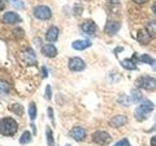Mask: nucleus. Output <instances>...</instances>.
<instances>
[{
    "label": "nucleus",
    "mask_w": 156,
    "mask_h": 146,
    "mask_svg": "<svg viewBox=\"0 0 156 146\" xmlns=\"http://www.w3.org/2000/svg\"><path fill=\"white\" fill-rule=\"evenodd\" d=\"M18 129V123L11 117H5L0 120V134L4 136H13L17 134Z\"/></svg>",
    "instance_id": "f257e3e1"
},
{
    "label": "nucleus",
    "mask_w": 156,
    "mask_h": 146,
    "mask_svg": "<svg viewBox=\"0 0 156 146\" xmlns=\"http://www.w3.org/2000/svg\"><path fill=\"white\" fill-rule=\"evenodd\" d=\"M154 104L148 99H144L141 103L136 107L134 112V116L136 121L143 122L148 118L149 114L154 110Z\"/></svg>",
    "instance_id": "f03ea898"
},
{
    "label": "nucleus",
    "mask_w": 156,
    "mask_h": 146,
    "mask_svg": "<svg viewBox=\"0 0 156 146\" xmlns=\"http://www.w3.org/2000/svg\"><path fill=\"white\" fill-rule=\"evenodd\" d=\"M135 86L139 89L152 92L156 90V79L150 76H140L135 81Z\"/></svg>",
    "instance_id": "7ed1b4c3"
},
{
    "label": "nucleus",
    "mask_w": 156,
    "mask_h": 146,
    "mask_svg": "<svg viewBox=\"0 0 156 146\" xmlns=\"http://www.w3.org/2000/svg\"><path fill=\"white\" fill-rule=\"evenodd\" d=\"M92 140L93 142L98 145L105 146L111 142L112 137L105 130H97L92 134Z\"/></svg>",
    "instance_id": "20e7f679"
},
{
    "label": "nucleus",
    "mask_w": 156,
    "mask_h": 146,
    "mask_svg": "<svg viewBox=\"0 0 156 146\" xmlns=\"http://www.w3.org/2000/svg\"><path fill=\"white\" fill-rule=\"evenodd\" d=\"M20 60L26 66H33L36 64V56L31 48H27L20 54Z\"/></svg>",
    "instance_id": "39448f33"
},
{
    "label": "nucleus",
    "mask_w": 156,
    "mask_h": 146,
    "mask_svg": "<svg viewBox=\"0 0 156 146\" xmlns=\"http://www.w3.org/2000/svg\"><path fill=\"white\" fill-rule=\"evenodd\" d=\"M33 15H34V17L38 19L47 21V19H51L52 11H51L50 8H49L48 6H45V5H38V6L34 7Z\"/></svg>",
    "instance_id": "423d86ee"
},
{
    "label": "nucleus",
    "mask_w": 156,
    "mask_h": 146,
    "mask_svg": "<svg viewBox=\"0 0 156 146\" xmlns=\"http://www.w3.org/2000/svg\"><path fill=\"white\" fill-rule=\"evenodd\" d=\"M68 68H69L71 71L80 72L86 68V63L81 57H71L69 61H68Z\"/></svg>",
    "instance_id": "0eeeda50"
},
{
    "label": "nucleus",
    "mask_w": 156,
    "mask_h": 146,
    "mask_svg": "<svg viewBox=\"0 0 156 146\" xmlns=\"http://www.w3.org/2000/svg\"><path fill=\"white\" fill-rule=\"evenodd\" d=\"M121 27V23L117 21H107L105 26V32L107 35L112 36L119 31Z\"/></svg>",
    "instance_id": "6e6552de"
},
{
    "label": "nucleus",
    "mask_w": 156,
    "mask_h": 146,
    "mask_svg": "<svg viewBox=\"0 0 156 146\" xmlns=\"http://www.w3.org/2000/svg\"><path fill=\"white\" fill-rule=\"evenodd\" d=\"M81 29L87 35H95L97 32V24L92 19H87L81 24Z\"/></svg>",
    "instance_id": "1a4fd4ad"
},
{
    "label": "nucleus",
    "mask_w": 156,
    "mask_h": 146,
    "mask_svg": "<svg viewBox=\"0 0 156 146\" xmlns=\"http://www.w3.org/2000/svg\"><path fill=\"white\" fill-rule=\"evenodd\" d=\"M127 123H128V118L125 115H116L113 118H111V120L109 121V126L111 128H115L118 129L121 128V127L125 126Z\"/></svg>",
    "instance_id": "9d476101"
},
{
    "label": "nucleus",
    "mask_w": 156,
    "mask_h": 146,
    "mask_svg": "<svg viewBox=\"0 0 156 146\" xmlns=\"http://www.w3.org/2000/svg\"><path fill=\"white\" fill-rule=\"evenodd\" d=\"M69 135L75 141H83L86 138V130L81 127H74L69 131Z\"/></svg>",
    "instance_id": "9b49d317"
},
{
    "label": "nucleus",
    "mask_w": 156,
    "mask_h": 146,
    "mask_svg": "<svg viewBox=\"0 0 156 146\" xmlns=\"http://www.w3.org/2000/svg\"><path fill=\"white\" fill-rule=\"evenodd\" d=\"M2 19L5 23H8V24H14V23H18L22 22V19L19 16V14L12 12V11H9V12L5 13L3 15Z\"/></svg>",
    "instance_id": "f8f14e48"
},
{
    "label": "nucleus",
    "mask_w": 156,
    "mask_h": 146,
    "mask_svg": "<svg viewBox=\"0 0 156 146\" xmlns=\"http://www.w3.org/2000/svg\"><path fill=\"white\" fill-rule=\"evenodd\" d=\"M41 53L43 56H45L47 57H50V58H53L57 57L58 55V50L57 48L53 45V44H45V45H43L42 48H41Z\"/></svg>",
    "instance_id": "ddd939ff"
},
{
    "label": "nucleus",
    "mask_w": 156,
    "mask_h": 146,
    "mask_svg": "<svg viewBox=\"0 0 156 146\" xmlns=\"http://www.w3.org/2000/svg\"><path fill=\"white\" fill-rule=\"evenodd\" d=\"M71 46L76 51H83L85 49L91 47L92 42L90 40H88V39H85V40H76L74 42H72Z\"/></svg>",
    "instance_id": "4468645a"
},
{
    "label": "nucleus",
    "mask_w": 156,
    "mask_h": 146,
    "mask_svg": "<svg viewBox=\"0 0 156 146\" xmlns=\"http://www.w3.org/2000/svg\"><path fill=\"white\" fill-rule=\"evenodd\" d=\"M58 28L55 26H52L48 29L46 33V40L49 42H56L58 37Z\"/></svg>",
    "instance_id": "2eb2a0df"
},
{
    "label": "nucleus",
    "mask_w": 156,
    "mask_h": 146,
    "mask_svg": "<svg viewBox=\"0 0 156 146\" xmlns=\"http://www.w3.org/2000/svg\"><path fill=\"white\" fill-rule=\"evenodd\" d=\"M136 39H138V41L143 44V45H147V44L150 42V39L151 37L148 35V33L146 32L145 29H141L138 32V35H136Z\"/></svg>",
    "instance_id": "dca6fc26"
},
{
    "label": "nucleus",
    "mask_w": 156,
    "mask_h": 146,
    "mask_svg": "<svg viewBox=\"0 0 156 146\" xmlns=\"http://www.w3.org/2000/svg\"><path fill=\"white\" fill-rule=\"evenodd\" d=\"M120 64L123 66V68L127 70H136L138 67H136V64L135 63V61L131 58H126L124 61H120Z\"/></svg>",
    "instance_id": "f3484780"
},
{
    "label": "nucleus",
    "mask_w": 156,
    "mask_h": 146,
    "mask_svg": "<svg viewBox=\"0 0 156 146\" xmlns=\"http://www.w3.org/2000/svg\"><path fill=\"white\" fill-rule=\"evenodd\" d=\"M145 30L151 38H155L156 37V22L155 21L148 22L145 26Z\"/></svg>",
    "instance_id": "a211bd4d"
},
{
    "label": "nucleus",
    "mask_w": 156,
    "mask_h": 146,
    "mask_svg": "<svg viewBox=\"0 0 156 146\" xmlns=\"http://www.w3.org/2000/svg\"><path fill=\"white\" fill-rule=\"evenodd\" d=\"M45 134H46V141H47L48 146H56V143H55V138H54L53 130H52V129H51L49 126H47V127H46Z\"/></svg>",
    "instance_id": "6ab92c4d"
},
{
    "label": "nucleus",
    "mask_w": 156,
    "mask_h": 146,
    "mask_svg": "<svg viewBox=\"0 0 156 146\" xmlns=\"http://www.w3.org/2000/svg\"><path fill=\"white\" fill-rule=\"evenodd\" d=\"M28 115H29V118H30L31 121H34L36 119V116H37V107L35 102H30L28 106Z\"/></svg>",
    "instance_id": "aec40b11"
},
{
    "label": "nucleus",
    "mask_w": 156,
    "mask_h": 146,
    "mask_svg": "<svg viewBox=\"0 0 156 146\" xmlns=\"http://www.w3.org/2000/svg\"><path fill=\"white\" fill-rule=\"evenodd\" d=\"M31 139H32V136H31L30 131L26 130V131H23V133L22 134V135H21V137H20V143L23 144V145L27 144V143L30 142Z\"/></svg>",
    "instance_id": "412c9836"
},
{
    "label": "nucleus",
    "mask_w": 156,
    "mask_h": 146,
    "mask_svg": "<svg viewBox=\"0 0 156 146\" xmlns=\"http://www.w3.org/2000/svg\"><path fill=\"white\" fill-rule=\"evenodd\" d=\"M10 110H11L12 112H14V113H16L17 115L19 116H23V112H24V109H23V107L21 105V104H19V103H14L12 105H10Z\"/></svg>",
    "instance_id": "4be33fe9"
},
{
    "label": "nucleus",
    "mask_w": 156,
    "mask_h": 146,
    "mask_svg": "<svg viewBox=\"0 0 156 146\" xmlns=\"http://www.w3.org/2000/svg\"><path fill=\"white\" fill-rule=\"evenodd\" d=\"M131 99L133 103H138L140 100H143V95H141V92L139 90H133L132 91Z\"/></svg>",
    "instance_id": "5701e85b"
},
{
    "label": "nucleus",
    "mask_w": 156,
    "mask_h": 146,
    "mask_svg": "<svg viewBox=\"0 0 156 146\" xmlns=\"http://www.w3.org/2000/svg\"><path fill=\"white\" fill-rule=\"evenodd\" d=\"M10 85L7 81H4V80H0V92L1 94H8L10 92Z\"/></svg>",
    "instance_id": "b1692460"
},
{
    "label": "nucleus",
    "mask_w": 156,
    "mask_h": 146,
    "mask_svg": "<svg viewBox=\"0 0 156 146\" xmlns=\"http://www.w3.org/2000/svg\"><path fill=\"white\" fill-rule=\"evenodd\" d=\"M140 61L144 63H146V64H153V63L155 62V61L153 60V58L151 57L149 55H147V54H144V55L140 56Z\"/></svg>",
    "instance_id": "393cba45"
},
{
    "label": "nucleus",
    "mask_w": 156,
    "mask_h": 146,
    "mask_svg": "<svg viewBox=\"0 0 156 146\" xmlns=\"http://www.w3.org/2000/svg\"><path fill=\"white\" fill-rule=\"evenodd\" d=\"M10 2H11L15 7L18 8V9H23L24 7V4L23 2H22L21 0H9Z\"/></svg>",
    "instance_id": "a878e982"
},
{
    "label": "nucleus",
    "mask_w": 156,
    "mask_h": 146,
    "mask_svg": "<svg viewBox=\"0 0 156 146\" xmlns=\"http://www.w3.org/2000/svg\"><path fill=\"white\" fill-rule=\"evenodd\" d=\"M13 33H14V35H15V36H17V37H19V38H22V37L24 35V31L23 30V28H21V27L15 28Z\"/></svg>",
    "instance_id": "bb28decb"
},
{
    "label": "nucleus",
    "mask_w": 156,
    "mask_h": 146,
    "mask_svg": "<svg viewBox=\"0 0 156 146\" xmlns=\"http://www.w3.org/2000/svg\"><path fill=\"white\" fill-rule=\"evenodd\" d=\"M45 97H46V99H48V100H51V99H52V89H51V86L50 85H47L46 86V89H45Z\"/></svg>",
    "instance_id": "cd10ccee"
},
{
    "label": "nucleus",
    "mask_w": 156,
    "mask_h": 146,
    "mask_svg": "<svg viewBox=\"0 0 156 146\" xmlns=\"http://www.w3.org/2000/svg\"><path fill=\"white\" fill-rule=\"evenodd\" d=\"M113 146H131L129 140L127 138H123L121 139L120 141H118V142H116Z\"/></svg>",
    "instance_id": "c85d7f7f"
},
{
    "label": "nucleus",
    "mask_w": 156,
    "mask_h": 146,
    "mask_svg": "<svg viewBox=\"0 0 156 146\" xmlns=\"http://www.w3.org/2000/svg\"><path fill=\"white\" fill-rule=\"evenodd\" d=\"M48 117L50 118V120L52 121V124L53 125H55V118H54V111L52 109V107H48Z\"/></svg>",
    "instance_id": "c756f323"
},
{
    "label": "nucleus",
    "mask_w": 156,
    "mask_h": 146,
    "mask_svg": "<svg viewBox=\"0 0 156 146\" xmlns=\"http://www.w3.org/2000/svg\"><path fill=\"white\" fill-rule=\"evenodd\" d=\"M41 72H42V77L43 78L48 77V70H47V68L45 66H42L41 67Z\"/></svg>",
    "instance_id": "7c9ffc66"
},
{
    "label": "nucleus",
    "mask_w": 156,
    "mask_h": 146,
    "mask_svg": "<svg viewBox=\"0 0 156 146\" xmlns=\"http://www.w3.org/2000/svg\"><path fill=\"white\" fill-rule=\"evenodd\" d=\"M150 146H156V135H153L150 138Z\"/></svg>",
    "instance_id": "2f4dec72"
},
{
    "label": "nucleus",
    "mask_w": 156,
    "mask_h": 146,
    "mask_svg": "<svg viewBox=\"0 0 156 146\" xmlns=\"http://www.w3.org/2000/svg\"><path fill=\"white\" fill-rule=\"evenodd\" d=\"M4 8H5V5H4V3H3L2 0H0V12H1Z\"/></svg>",
    "instance_id": "473e14b6"
},
{
    "label": "nucleus",
    "mask_w": 156,
    "mask_h": 146,
    "mask_svg": "<svg viewBox=\"0 0 156 146\" xmlns=\"http://www.w3.org/2000/svg\"><path fill=\"white\" fill-rule=\"evenodd\" d=\"M133 1H135V2H136V3H140V4H141V3H145L147 0H133Z\"/></svg>",
    "instance_id": "72a5a7b5"
},
{
    "label": "nucleus",
    "mask_w": 156,
    "mask_h": 146,
    "mask_svg": "<svg viewBox=\"0 0 156 146\" xmlns=\"http://www.w3.org/2000/svg\"><path fill=\"white\" fill-rule=\"evenodd\" d=\"M152 11H153V13L156 15V2L152 5Z\"/></svg>",
    "instance_id": "f704fd0d"
},
{
    "label": "nucleus",
    "mask_w": 156,
    "mask_h": 146,
    "mask_svg": "<svg viewBox=\"0 0 156 146\" xmlns=\"http://www.w3.org/2000/svg\"><path fill=\"white\" fill-rule=\"evenodd\" d=\"M106 1L109 2V3H118L119 0H106Z\"/></svg>",
    "instance_id": "c9c22d12"
},
{
    "label": "nucleus",
    "mask_w": 156,
    "mask_h": 146,
    "mask_svg": "<svg viewBox=\"0 0 156 146\" xmlns=\"http://www.w3.org/2000/svg\"><path fill=\"white\" fill-rule=\"evenodd\" d=\"M66 146H71V145H69V144H66Z\"/></svg>",
    "instance_id": "e433bc0d"
}]
</instances>
